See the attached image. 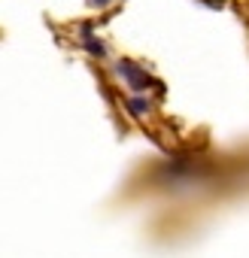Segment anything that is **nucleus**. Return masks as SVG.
<instances>
[{
  "label": "nucleus",
  "mask_w": 249,
  "mask_h": 258,
  "mask_svg": "<svg viewBox=\"0 0 249 258\" xmlns=\"http://www.w3.org/2000/svg\"><path fill=\"white\" fill-rule=\"evenodd\" d=\"M112 0H88V7H94V10H103V7H109Z\"/></svg>",
  "instance_id": "nucleus-4"
},
{
  "label": "nucleus",
  "mask_w": 249,
  "mask_h": 258,
  "mask_svg": "<svg viewBox=\"0 0 249 258\" xmlns=\"http://www.w3.org/2000/svg\"><path fill=\"white\" fill-rule=\"evenodd\" d=\"M82 43H85V49H88L94 58H106V46L91 37V28H82Z\"/></svg>",
  "instance_id": "nucleus-3"
},
{
  "label": "nucleus",
  "mask_w": 249,
  "mask_h": 258,
  "mask_svg": "<svg viewBox=\"0 0 249 258\" xmlns=\"http://www.w3.org/2000/svg\"><path fill=\"white\" fill-rule=\"evenodd\" d=\"M125 109H128V115H134V118H146L152 112V100L143 97V94H134V97L125 100Z\"/></svg>",
  "instance_id": "nucleus-2"
},
{
  "label": "nucleus",
  "mask_w": 249,
  "mask_h": 258,
  "mask_svg": "<svg viewBox=\"0 0 249 258\" xmlns=\"http://www.w3.org/2000/svg\"><path fill=\"white\" fill-rule=\"evenodd\" d=\"M115 76L128 85L131 91H146V88H152L155 85V79H152V73L149 70H143L140 64H134V61H128V58H121V61H115Z\"/></svg>",
  "instance_id": "nucleus-1"
},
{
  "label": "nucleus",
  "mask_w": 249,
  "mask_h": 258,
  "mask_svg": "<svg viewBox=\"0 0 249 258\" xmlns=\"http://www.w3.org/2000/svg\"><path fill=\"white\" fill-rule=\"evenodd\" d=\"M204 4H207V7H219V4H222V0H204Z\"/></svg>",
  "instance_id": "nucleus-5"
}]
</instances>
